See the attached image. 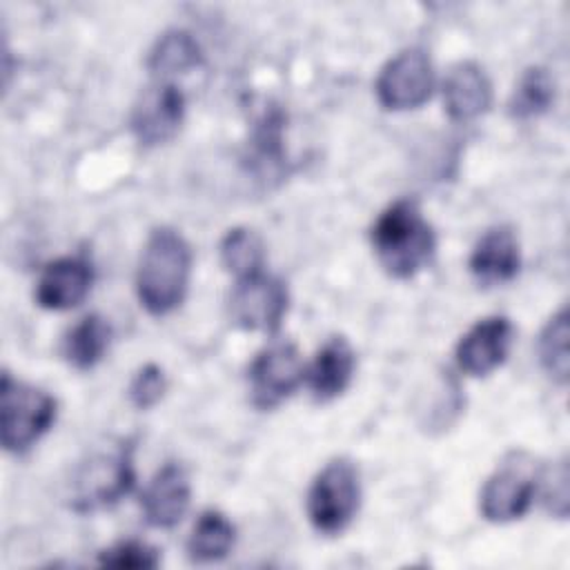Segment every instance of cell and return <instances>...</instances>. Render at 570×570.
<instances>
[{
	"mask_svg": "<svg viewBox=\"0 0 570 570\" xmlns=\"http://www.w3.org/2000/svg\"><path fill=\"white\" fill-rule=\"evenodd\" d=\"M370 243L379 265L399 281L428 267L436 249L434 229L412 198H399L379 214L370 229Z\"/></svg>",
	"mask_w": 570,
	"mask_h": 570,
	"instance_id": "6da1fadb",
	"label": "cell"
},
{
	"mask_svg": "<svg viewBox=\"0 0 570 570\" xmlns=\"http://www.w3.org/2000/svg\"><path fill=\"white\" fill-rule=\"evenodd\" d=\"M189 274L191 249L183 234L171 227L151 229L136 269V294L140 305L154 316L174 312L185 301Z\"/></svg>",
	"mask_w": 570,
	"mask_h": 570,
	"instance_id": "7a4b0ae2",
	"label": "cell"
},
{
	"mask_svg": "<svg viewBox=\"0 0 570 570\" xmlns=\"http://www.w3.org/2000/svg\"><path fill=\"white\" fill-rule=\"evenodd\" d=\"M56 399L29 383L2 374L0 441L7 452H27L56 421Z\"/></svg>",
	"mask_w": 570,
	"mask_h": 570,
	"instance_id": "3957f363",
	"label": "cell"
},
{
	"mask_svg": "<svg viewBox=\"0 0 570 570\" xmlns=\"http://www.w3.org/2000/svg\"><path fill=\"white\" fill-rule=\"evenodd\" d=\"M134 443L120 441L116 448L89 456L73 476L71 508L96 512L111 508L134 488Z\"/></svg>",
	"mask_w": 570,
	"mask_h": 570,
	"instance_id": "277c9868",
	"label": "cell"
},
{
	"mask_svg": "<svg viewBox=\"0 0 570 570\" xmlns=\"http://www.w3.org/2000/svg\"><path fill=\"white\" fill-rule=\"evenodd\" d=\"M361 481L350 459H332L314 476L307 490V517L323 534L343 532L358 512Z\"/></svg>",
	"mask_w": 570,
	"mask_h": 570,
	"instance_id": "5b68a950",
	"label": "cell"
},
{
	"mask_svg": "<svg viewBox=\"0 0 570 570\" xmlns=\"http://www.w3.org/2000/svg\"><path fill=\"white\" fill-rule=\"evenodd\" d=\"M539 468L525 452H510L485 479L479 494V510L485 521L508 523L521 519L539 488Z\"/></svg>",
	"mask_w": 570,
	"mask_h": 570,
	"instance_id": "8992f818",
	"label": "cell"
},
{
	"mask_svg": "<svg viewBox=\"0 0 570 570\" xmlns=\"http://www.w3.org/2000/svg\"><path fill=\"white\" fill-rule=\"evenodd\" d=\"M305 379V363L292 341H272L249 365L252 403L272 410L283 403Z\"/></svg>",
	"mask_w": 570,
	"mask_h": 570,
	"instance_id": "52a82bcc",
	"label": "cell"
},
{
	"mask_svg": "<svg viewBox=\"0 0 570 570\" xmlns=\"http://www.w3.org/2000/svg\"><path fill=\"white\" fill-rule=\"evenodd\" d=\"M287 287L281 278L258 272L238 278L229 296L232 321L247 332L272 334L287 314Z\"/></svg>",
	"mask_w": 570,
	"mask_h": 570,
	"instance_id": "ba28073f",
	"label": "cell"
},
{
	"mask_svg": "<svg viewBox=\"0 0 570 570\" xmlns=\"http://www.w3.org/2000/svg\"><path fill=\"white\" fill-rule=\"evenodd\" d=\"M376 98L385 109L405 111L421 107L434 89V67L423 49L396 53L376 78Z\"/></svg>",
	"mask_w": 570,
	"mask_h": 570,
	"instance_id": "9c48e42d",
	"label": "cell"
},
{
	"mask_svg": "<svg viewBox=\"0 0 570 570\" xmlns=\"http://www.w3.org/2000/svg\"><path fill=\"white\" fill-rule=\"evenodd\" d=\"M185 118V94L176 82L154 80L131 109V131L142 147L169 142Z\"/></svg>",
	"mask_w": 570,
	"mask_h": 570,
	"instance_id": "30bf717a",
	"label": "cell"
},
{
	"mask_svg": "<svg viewBox=\"0 0 570 570\" xmlns=\"http://www.w3.org/2000/svg\"><path fill=\"white\" fill-rule=\"evenodd\" d=\"M514 327L505 316H488L474 323L456 343L454 356L461 372L485 376L494 372L510 354Z\"/></svg>",
	"mask_w": 570,
	"mask_h": 570,
	"instance_id": "8fae6325",
	"label": "cell"
},
{
	"mask_svg": "<svg viewBox=\"0 0 570 570\" xmlns=\"http://www.w3.org/2000/svg\"><path fill=\"white\" fill-rule=\"evenodd\" d=\"M94 283L91 263L82 256H62L51 261L36 283V303L45 309L65 312L78 307Z\"/></svg>",
	"mask_w": 570,
	"mask_h": 570,
	"instance_id": "7c38bea8",
	"label": "cell"
},
{
	"mask_svg": "<svg viewBox=\"0 0 570 570\" xmlns=\"http://www.w3.org/2000/svg\"><path fill=\"white\" fill-rule=\"evenodd\" d=\"M191 485L180 463H165L142 492V514L154 528H174L187 512Z\"/></svg>",
	"mask_w": 570,
	"mask_h": 570,
	"instance_id": "4fadbf2b",
	"label": "cell"
},
{
	"mask_svg": "<svg viewBox=\"0 0 570 570\" xmlns=\"http://www.w3.org/2000/svg\"><path fill=\"white\" fill-rule=\"evenodd\" d=\"M468 267L481 285H501L512 281L521 267V247L514 229L508 225L488 229L476 240Z\"/></svg>",
	"mask_w": 570,
	"mask_h": 570,
	"instance_id": "5bb4252c",
	"label": "cell"
},
{
	"mask_svg": "<svg viewBox=\"0 0 570 570\" xmlns=\"http://www.w3.org/2000/svg\"><path fill=\"white\" fill-rule=\"evenodd\" d=\"M492 102V85L481 65L472 60L450 67L443 82V105L452 120L470 122L483 116Z\"/></svg>",
	"mask_w": 570,
	"mask_h": 570,
	"instance_id": "9a60e30c",
	"label": "cell"
},
{
	"mask_svg": "<svg viewBox=\"0 0 570 570\" xmlns=\"http://www.w3.org/2000/svg\"><path fill=\"white\" fill-rule=\"evenodd\" d=\"M354 350L345 336H330L316 352L305 372L307 387L318 403H327L343 394L354 376Z\"/></svg>",
	"mask_w": 570,
	"mask_h": 570,
	"instance_id": "2e32d148",
	"label": "cell"
},
{
	"mask_svg": "<svg viewBox=\"0 0 570 570\" xmlns=\"http://www.w3.org/2000/svg\"><path fill=\"white\" fill-rule=\"evenodd\" d=\"M200 62L203 53L194 36L180 29H171L165 31L151 47L147 69L151 71L154 80L174 82V78L194 71L196 67H200Z\"/></svg>",
	"mask_w": 570,
	"mask_h": 570,
	"instance_id": "e0dca14e",
	"label": "cell"
},
{
	"mask_svg": "<svg viewBox=\"0 0 570 570\" xmlns=\"http://www.w3.org/2000/svg\"><path fill=\"white\" fill-rule=\"evenodd\" d=\"M111 325L100 314L80 318L62 341V356L76 370H91L109 350Z\"/></svg>",
	"mask_w": 570,
	"mask_h": 570,
	"instance_id": "ac0fdd59",
	"label": "cell"
},
{
	"mask_svg": "<svg viewBox=\"0 0 570 570\" xmlns=\"http://www.w3.org/2000/svg\"><path fill=\"white\" fill-rule=\"evenodd\" d=\"M236 541L234 523L218 510H205L187 539V554L196 563L220 561L229 554Z\"/></svg>",
	"mask_w": 570,
	"mask_h": 570,
	"instance_id": "d6986e66",
	"label": "cell"
},
{
	"mask_svg": "<svg viewBox=\"0 0 570 570\" xmlns=\"http://www.w3.org/2000/svg\"><path fill=\"white\" fill-rule=\"evenodd\" d=\"M554 102V80L543 67H528L510 96L508 109L512 118L528 120L546 114Z\"/></svg>",
	"mask_w": 570,
	"mask_h": 570,
	"instance_id": "ffe728a7",
	"label": "cell"
},
{
	"mask_svg": "<svg viewBox=\"0 0 570 570\" xmlns=\"http://www.w3.org/2000/svg\"><path fill=\"white\" fill-rule=\"evenodd\" d=\"M220 263L223 267L238 278L263 272L265 245L263 238L249 227H234L220 240Z\"/></svg>",
	"mask_w": 570,
	"mask_h": 570,
	"instance_id": "44dd1931",
	"label": "cell"
},
{
	"mask_svg": "<svg viewBox=\"0 0 570 570\" xmlns=\"http://www.w3.org/2000/svg\"><path fill=\"white\" fill-rule=\"evenodd\" d=\"M568 341H570V325H568V309L561 307L541 330L539 334V361L541 367L561 385L568 383L570 372V356H568Z\"/></svg>",
	"mask_w": 570,
	"mask_h": 570,
	"instance_id": "7402d4cb",
	"label": "cell"
},
{
	"mask_svg": "<svg viewBox=\"0 0 570 570\" xmlns=\"http://www.w3.org/2000/svg\"><path fill=\"white\" fill-rule=\"evenodd\" d=\"M100 566L107 568H131V570H147L160 563V554L154 546L145 541H120L111 548H105L98 557Z\"/></svg>",
	"mask_w": 570,
	"mask_h": 570,
	"instance_id": "603a6c76",
	"label": "cell"
},
{
	"mask_svg": "<svg viewBox=\"0 0 570 570\" xmlns=\"http://www.w3.org/2000/svg\"><path fill=\"white\" fill-rule=\"evenodd\" d=\"M165 390H167L165 372L156 363H147L134 374L129 383V401L138 410H149L163 399Z\"/></svg>",
	"mask_w": 570,
	"mask_h": 570,
	"instance_id": "cb8c5ba5",
	"label": "cell"
},
{
	"mask_svg": "<svg viewBox=\"0 0 570 570\" xmlns=\"http://www.w3.org/2000/svg\"><path fill=\"white\" fill-rule=\"evenodd\" d=\"M539 483L543 488V499L548 510L559 517L566 519L568 517V463L566 459L559 461L557 465H552V470L539 474Z\"/></svg>",
	"mask_w": 570,
	"mask_h": 570,
	"instance_id": "d4e9b609",
	"label": "cell"
}]
</instances>
